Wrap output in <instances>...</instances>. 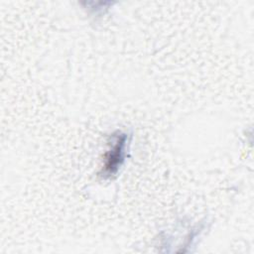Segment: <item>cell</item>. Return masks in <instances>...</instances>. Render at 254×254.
Wrapping results in <instances>:
<instances>
[{"label":"cell","instance_id":"1","mask_svg":"<svg viewBox=\"0 0 254 254\" xmlns=\"http://www.w3.org/2000/svg\"><path fill=\"white\" fill-rule=\"evenodd\" d=\"M128 135L124 132H116L111 135L108 142V149L104 155L100 175L104 179L115 176L125 162L128 150Z\"/></svg>","mask_w":254,"mask_h":254}]
</instances>
